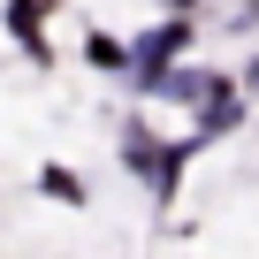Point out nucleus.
<instances>
[{"label":"nucleus","mask_w":259,"mask_h":259,"mask_svg":"<svg viewBox=\"0 0 259 259\" xmlns=\"http://www.w3.org/2000/svg\"><path fill=\"white\" fill-rule=\"evenodd\" d=\"M183 38H191V23H160V31L138 46V92H153V84H160V69L183 54Z\"/></svg>","instance_id":"obj_1"},{"label":"nucleus","mask_w":259,"mask_h":259,"mask_svg":"<svg viewBox=\"0 0 259 259\" xmlns=\"http://www.w3.org/2000/svg\"><path fill=\"white\" fill-rule=\"evenodd\" d=\"M176 8H191V0H176Z\"/></svg>","instance_id":"obj_4"},{"label":"nucleus","mask_w":259,"mask_h":259,"mask_svg":"<svg viewBox=\"0 0 259 259\" xmlns=\"http://www.w3.org/2000/svg\"><path fill=\"white\" fill-rule=\"evenodd\" d=\"M46 191H54V198H84V183H76L69 168H46Z\"/></svg>","instance_id":"obj_3"},{"label":"nucleus","mask_w":259,"mask_h":259,"mask_svg":"<svg viewBox=\"0 0 259 259\" xmlns=\"http://www.w3.org/2000/svg\"><path fill=\"white\" fill-rule=\"evenodd\" d=\"M236 122V92H206V138Z\"/></svg>","instance_id":"obj_2"}]
</instances>
